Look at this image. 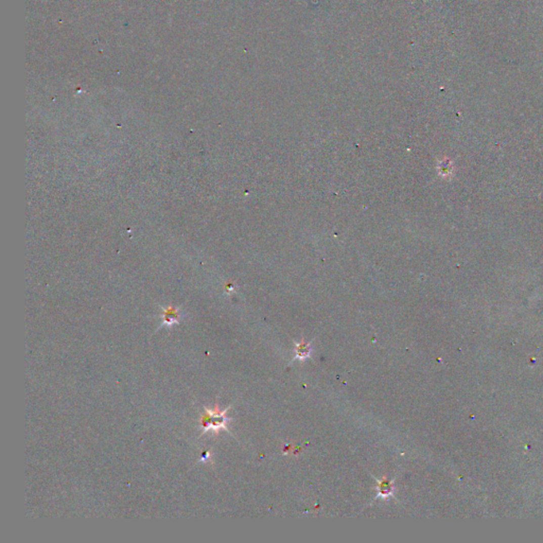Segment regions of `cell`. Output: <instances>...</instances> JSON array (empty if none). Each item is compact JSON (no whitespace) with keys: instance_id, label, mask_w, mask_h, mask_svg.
<instances>
[{"instance_id":"3957f363","label":"cell","mask_w":543,"mask_h":543,"mask_svg":"<svg viewBox=\"0 0 543 543\" xmlns=\"http://www.w3.org/2000/svg\"><path fill=\"white\" fill-rule=\"evenodd\" d=\"M379 490H380V494H382L384 496L390 495L392 493V485H391V483L386 482L385 480L383 482H380L379 483Z\"/></svg>"},{"instance_id":"7a4b0ae2","label":"cell","mask_w":543,"mask_h":543,"mask_svg":"<svg viewBox=\"0 0 543 543\" xmlns=\"http://www.w3.org/2000/svg\"><path fill=\"white\" fill-rule=\"evenodd\" d=\"M310 354V347L305 343H301L296 346V356L299 359H305Z\"/></svg>"},{"instance_id":"6da1fadb","label":"cell","mask_w":543,"mask_h":543,"mask_svg":"<svg viewBox=\"0 0 543 543\" xmlns=\"http://www.w3.org/2000/svg\"><path fill=\"white\" fill-rule=\"evenodd\" d=\"M227 409L221 412L219 407L216 406L215 409L206 408V414L201 418V428L204 432L208 430L219 431L220 429H226V423L229 420L226 416Z\"/></svg>"}]
</instances>
